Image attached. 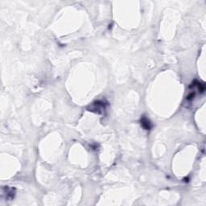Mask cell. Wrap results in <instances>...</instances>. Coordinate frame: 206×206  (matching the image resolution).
<instances>
[{"label": "cell", "instance_id": "cell-1", "mask_svg": "<svg viewBox=\"0 0 206 206\" xmlns=\"http://www.w3.org/2000/svg\"><path fill=\"white\" fill-rule=\"evenodd\" d=\"M106 108V105L104 102L98 101V102H94L91 106H89V111L96 113V114H104Z\"/></svg>", "mask_w": 206, "mask_h": 206}, {"label": "cell", "instance_id": "cell-2", "mask_svg": "<svg viewBox=\"0 0 206 206\" xmlns=\"http://www.w3.org/2000/svg\"><path fill=\"white\" fill-rule=\"evenodd\" d=\"M141 126H142V127L144 128L145 130H150L152 128V123H151V122L147 119V117H143L141 118Z\"/></svg>", "mask_w": 206, "mask_h": 206}, {"label": "cell", "instance_id": "cell-3", "mask_svg": "<svg viewBox=\"0 0 206 206\" xmlns=\"http://www.w3.org/2000/svg\"><path fill=\"white\" fill-rule=\"evenodd\" d=\"M15 190L12 188H6V199H9V200H11V199H13V198L15 197Z\"/></svg>", "mask_w": 206, "mask_h": 206}]
</instances>
